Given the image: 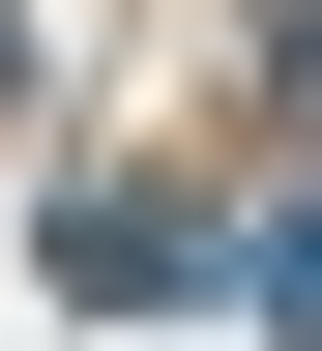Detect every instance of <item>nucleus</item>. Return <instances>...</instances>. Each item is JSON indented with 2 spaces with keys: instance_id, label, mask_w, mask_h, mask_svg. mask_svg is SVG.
<instances>
[{
  "instance_id": "obj_1",
  "label": "nucleus",
  "mask_w": 322,
  "mask_h": 351,
  "mask_svg": "<svg viewBox=\"0 0 322 351\" xmlns=\"http://www.w3.org/2000/svg\"><path fill=\"white\" fill-rule=\"evenodd\" d=\"M59 293L147 322V293H235V234H205V205H59Z\"/></svg>"
},
{
  "instance_id": "obj_3",
  "label": "nucleus",
  "mask_w": 322,
  "mask_h": 351,
  "mask_svg": "<svg viewBox=\"0 0 322 351\" xmlns=\"http://www.w3.org/2000/svg\"><path fill=\"white\" fill-rule=\"evenodd\" d=\"M293 117H322V0H293Z\"/></svg>"
},
{
  "instance_id": "obj_4",
  "label": "nucleus",
  "mask_w": 322,
  "mask_h": 351,
  "mask_svg": "<svg viewBox=\"0 0 322 351\" xmlns=\"http://www.w3.org/2000/svg\"><path fill=\"white\" fill-rule=\"evenodd\" d=\"M0 59H30V29H0Z\"/></svg>"
},
{
  "instance_id": "obj_2",
  "label": "nucleus",
  "mask_w": 322,
  "mask_h": 351,
  "mask_svg": "<svg viewBox=\"0 0 322 351\" xmlns=\"http://www.w3.org/2000/svg\"><path fill=\"white\" fill-rule=\"evenodd\" d=\"M235 293H264V322L322 351V176H293V205H264V234H235Z\"/></svg>"
}]
</instances>
